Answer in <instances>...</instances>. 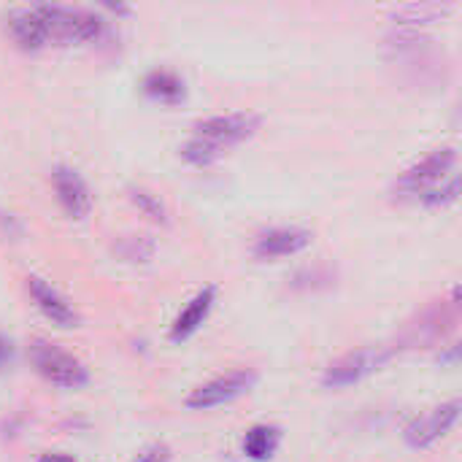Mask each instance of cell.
Masks as SVG:
<instances>
[{"label":"cell","instance_id":"cell-1","mask_svg":"<svg viewBox=\"0 0 462 462\" xmlns=\"http://www.w3.org/2000/svg\"><path fill=\"white\" fill-rule=\"evenodd\" d=\"M43 30H46V41H57V43H84V41H95L103 30V22L81 8H65V5H35Z\"/></svg>","mask_w":462,"mask_h":462},{"label":"cell","instance_id":"cell-2","mask_svg":"<svg viewBox=\"0 0 462 462\" xmlns=\"http://www.w3.org/2000/svg\"><path fill=\"white\" fill-rule=\"evenodd\" d=\"M393 357H395V349L393 346H384V344H379V346H360L355 352H346L336 363H330L328 371H325V376H322V384L328 390L352 387V384L368 379L371 374L382 371Z\"/></svg>","mask_w":462,"mask_h":462},{"label":"cell","instance_id":"cell-3","mask_svg":"<svg viewBox=\"0 0 462 462\" xmlns=\"http://www.w3.org/2000/svg\"><path fill=\"white\" fill-rule=\"evenodd\" d=\"M30 360L35 365V371L57 384V387H65V390H79L89 382V374L84 368L81 360H76L73 355L62 352L57 344L51 341H43V338H35L30 344Z\"/></svg>","mask_w":462,"mask_h":462},{"label":"cell","instance_id":"cell-4","mask_svg":"<svg viewBox=\"0 0 462 462\" xmlns=\"http://www.w3.org/2000/svg\"><path fill=\"white\" fill-rule=\"evenodd\" d=\"M263 119L257 114H225V116H211L195 125V138H203L214 143L217 149L227 152L236 143L249 141L260 130Z\"/></svg>","mask_w":462,"mask_h":462},{"label":"cell","instance_id":"cell-5","mask_svg":"<svg viewBox=\"0 0 462 462\" xmlns=\"http://www.w3.org/2000/svg\"><path fill=\"white\" fill-rule=\"evenodd\" d=\"M457 162V152L452 146L436 149L430 152L422 162L411 165L409 171H403L395 181V192L398 195H422L428 189H433V184H439Z\"/></svg>","mask_w":462,"mask_h":462},{"label":"cell","instance_id":"cell-6","mask_svg":"<svg viewBox=\"0 0 462 462\" xmlns=\"http://www.w3.org/2000/svg\"><path fill=\"white\" fill-rule=\"evenodd\" d=\"M254 384H257L254 371H230V374L192 390V395L187 398V406L195 409V411H208V409L233 403L236 398L246 395Z\"/></svg>","mask_w":462,"mask_h":462},{"label":"cell","instance_id":"cell-7","mask_svg":"<svg viewBox=\"0 0 462 462\" xmlns=\"http://www.w3.org/2000/svg\"><path fill=\"white\" fill-rule=\"evenodd\" d=\"M462 403L460 401H449V403H441L436 409H430L428 414L422 417H414L406 430H403V439L411 449H428L433 447L439 439H444L460 420Z\"/></svg>","mask_w":462,"mask_h":462},{"label":"cell","instance_id":"cell-8","mask_svg":"<svg viewBox=\"0 0 462 462\" xmlns=\"http://www.w3.org/2000/svg\"><path fill=\"white\" fill-rule=\"evenodd\" d=\"M51 179H54V192H57L62 211L70 219H84L92 208V195H89L87 181L68 165H57Z\"/></svg>","mask_w":462,"mask_h":462},{"label":"cell","instance_id":"cell-9","mask_svg":"<svg viewBox=\"0 0 462 462\" xmlns=\"http://www.w3.org/2000/svg\"><path fill=\"white\" fill-rule=\"evenodd\" d=\"M311 244V233L300 230V227H273L268 233H263L254 241V257L257 260H279V257H290L303 252Z\"/></svg>","mask_w":462,"mask_h":462},{"label":"cell","instance_id":"cell-10","mask_svg":"<svg viewBox=\"0 0 462 462\" xmlns=\"http://www.w3.org/2000/svg\"><path fill=\"white\" fill-rule=\"evenodd\" d=\"M27 290H30L35 306L43 311V317L51 319L54 325H60V328H73V325L79 322V314L70 309V303H68L51 284H46L41 276H30V279H27Z\"/></svg>","mask_w":462,"mask_h":462},{"label":"cell","instance_id":"cell-11","mask_svg":"<svg viewBox=\"0 0 462 462\" xmlns=\"http://www.w3.org/2000/svg\"><path fill=\"white\" fill-rule=\"evenodd\" d=\"M214 298H217V290H214V287L200 290V292L187 303V309L176 317V322H173V328H171V341H187L189 336H195L198 328H200V325L206 322V317L211 314Z\"/></svg>","mask_w":462,"mask_h":462},{"label":"cell","instance_id":"cell-12","mask_svg":"<svg viewBox=\"0 0 462 462\" xmlns=\"http://www.w3.org/2000/svg\"><path fill=\"white\" fill-rule=\"evenodd\" d=\"M8 27H11V35L14 41L22 46V49H41L46 41V30H43V22L38 16L35 8H22V11H14L8 16Z\"/></svg>","mask_w":462,"mask_h":462},{"label":"cell","instance_id":"cell-13","mask_svg":"<svg viewBox=\"0 0 462 462\" xmlns=\"http://www.w3.org/2000/svg\"><path fill=\"white\" fill-rule=\"evenodd\" d=\"M282 444V428L276 425H254L244 436V455L254 462L271 460Z\"/></svg>","mask_w":462,"mask_h":462},{"label":"cell","instance_id":"cell-14","mask_svg":"<svg viewBox=\"0 0 462 462\" xmlns=\"http://www.w3.org/2000/svg\"><path fill=\"white\" fill-rule=\"evenodd\" d=\"M143 92L160 103H181L184 100V81L171 73V70H152L146 79H143Z\"/></svg>","mask_w":462,"mask_h":462},{"label":"cell","instance_id":"cell-15","mask_svg":"<svg viewBox=\"0 0 462 462\" xmlns=\"http://www.w3.org/2000/svg\"><path fill=\"white\" fill-rule=\"evenodd\" d=\"M455 5H439V3H422V5H403L395 11V19H401L403 24H428L436 22L444 14H452Z\"/></svg>","mask_w":462,"mask_h":462},{"label":"cell","instance_id":"cell-16","mask_svg":"<svg viewBox=\"0 0 462 462\" xmlns=\"http://www.w3.org/2000/svg\"><path fill=\"white\" fill-rule=\"evenodd\" d=\"M222 157H225V152L217 149L214 143L203 141V138H192V141H187L181 146V160L189 162V165H198V168H206V165H211V162H217Z\"/></svg>","mask_w":462,"mask_h":462},{"label":"cell","instance_id":"cell-17","mask_svg":"<svg viewBox=\"0 0 462 462\" xmlns=\"http://www.w3.org/2000/svg\"><path fill=\"white\" fill-rule=\"evenodd\" d=\"M127 192H130V200H133L149 219H154V222H160V225H168V208H165V203H162L154 192H149V189H143V187H130Z\"/></svg>","mask_w":462,"mask_h":462},{"label":"cell","instance_id":"cell-18","mask_svg":"<svg viewBox=\"0 0 462 462\" xmlns=\"http://www.w3.org/2000/svg\"><path fill=\"white\" fill-rule=\"evenodd\" d=\"M457 192H460V179L452 176L447 187H441V189L433 187V189L422 192V203H425V206H449V203L457 200Z\"/></svg>","mask_w":462,"mask_h":462},{"label":"cell","instance_id":"cell-19","mask_svg":"<svg viewBox=\"0 0 462 462\" xmlns=\"http://www.w3.org/2000/svg\"><path fill=\"white\" fill-rule=\"evenodd\" d=\"M154 252V244L149 238H127L122 246H119V254L130 263H146Z\"/></svg>","mask_w":462,"mask_h":462},{"label":"cell","instance_id":"cell-20","mask_svg":"<svg viewBox=\"0 0 462 462\" xmlns=\"http://www.w3.org/2000/svg\"><path fill=\"white\" fill-rule=\"evenodd\" d=\"M319 282H322V284H330V282H333V276H330L328 271H322V268L303 271V273H298V276L292 279V287H298V290H309V287H319Z\"/></svg>","mask_w":462,"mask_h":462},{"label":"cell","instance_id":"cell-21","mask_svg":"<svg viewBox=\"0 0 462 462\" xmlns=\"http://www.w3.org/2000/svg\"><path fill=\"white\" fill-rule=\"evenodd\" d=\"M171 460V449L165 447V444H152V447H146L138 457L133 462H168Z\"/></svg>","mask_w":462,"mask_h":462},{"label":"cell","instance_id":"cell-22","mask_svg":"<svg viewBox=\"0 0 462 462\" xmlns=\"http://www.w3.org/2000/svg\"><path fill=\"white\" fill-rule=\"evenodd\" d=\"M14 352H16V349H14V341H11L8 336L0 333V371H5V368L14 363Z\"/></svg>","mask_w":462,"mask_h":462},{"label":"cell","instance_id":"cell-23","mask_svg":"<svg viewBox=\"0 0 462 462\" xmlns=\"http://www.w3.org/2000/svg\"><path fill=\"white\" fill-rule=\"evenodd\" d=\"M38 462H76L73 457H68V455H43Z\"/></svg>","mask_w":462,"mask_h":462}]
</instances>
